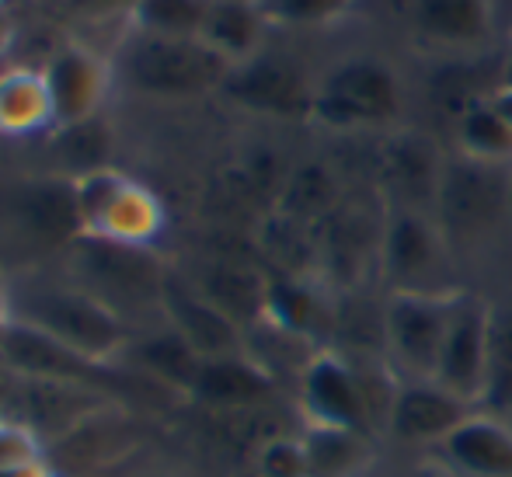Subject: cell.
Masks as SVG:
<instances>
[{
  "instance_id": "1",
  "label": "cell",
  "mask_w": 512,
  "mask_h": 477,
  "mask_svg": "<svg viewBox=\"0 0 512 477\" xmlns=\"http://www.w3.org/2000/svg\"><path fill=\"white\" fill-rule=\"evenodd\" d=\"M4 317L21 321L91 359L112 363L129 345L126 317L77 283H25L4 293Z\"/></svg>"
},
{
  "instance_id": "2",
  "label": "cell",
  "mask_w": 512,
  "mask_h": 477,
  "mask_svg": "<svg viewBox=\"0 0 512 477\" xmlns=\"http://www.w3.org/2000/svg\"><path fill=\"white\" fill-rule=\"evenodd\" d=\"M81 234L74 178H32L0 192V262H35Z\"/></svg>"
},
{
  "instance_id": "3",
  "label": "cell",
  "mask_w": 512,
  "mask_h": 477,
  "mask_svg": "<svg viewBox=\"0 0 512 477\" xmlns=\"http://www.w3.org/2000/svg\"><path fill=\"white\" fill-rule=\"evenodd\" d=\"M122 84L150 98H199L223 91L234 63L220 56L203 39L178 35H150L136 28L133 39L119 53Z\"/></svg>"
},
{
  "instance_id": "4",
  "label": "cell",
  "mask_w": 512,
  "mask_h": 477,
  "mask_svg": "<svg viewBox=\"0 0 512 477\" xmlns=\"http://www.w3.org/2000/svg\"><path fill=\"white\" fill-rule=\"evenodd\" d=\"M70 258H74V283L108 303L119 317H126L129 307L140 310L150 303L161 310L168 272L150 255V248L81 234L70 244Z\"/></svg>"
},
{
  "instance_id": "5",
  "label": "cell",
  "mask_w": 512,
  "mask_h": 477,
  "mask_svg": "<svg viewBox=\"0 0 512 477\" xmlns=\"http://www.w3.org/2000/svg\"><path fill=\"white\" fill-rule=\"evenodd\" d=\"M0 356L11 370L25 373V377H39L49 383H67V387H91V390H108L115 397L136 394V387H150L147 373L129 380L122 370H115L105 359H91L84 352L70 349V345L56 342V338L42 335V331L28 328L21 321L4 317L0 321Z\"/></svg>"
},
{
  "instance_id": "6",
  "label": "cell",
  "mask_w": 512,
  "mask_h": 477,
  "mask_svg": "<svg viewBox=\"0 0 512 477\" xmlns=\"http://www.w3.org/2000/svg\"><path fill=\"white\" fill-rule=\"evenodd\" d=\"M464 289H394L384 307V345L401 380H432Z\"/></svg>"
},
{
  "instance_id": "7",
  "label": "cell",
  "mask_w": 512,
  "mask_h": 477,
  "mask_svg": "<svg viewBox=\"0 0 512 477\" xmlns=\"http://www.w3.org/2000/svg\"><path fill=\"white\" fill-rule=\"evenodd\" d=\"M512 164L478 161L460 154L439 168L436 209L450 241H478L509 216Z\"/></svg>"
},
{
  "instance_id": "8",
  "label": "cell",
  "mask_w": 512,
  "mask_h": 477,
  "mask_svg": "<svg viewBox=\"0 0 512 477\" xmlns=\"http://www.w3.org/2000/svg\"><path fill=\"white\" fill-rule=\"evenodd\" d=\"M401 112V81L384 60L356 56L335 63L317 81L314 119L331 129H363L394 122Z\"/></svg>"
},
{
  "instance_id": "9",
  "label": "cell",
  "mask_w": 512,
  "mask_h": 477,
  "mask_svg": "<svg viewBox=\"0 0 512 477\" xmlns=\"http://www.w3.org/2000/svg\"><path fill=\"white\" fill-rule=\"evenodd\" d=\"M74 189L77 209H81V227L88 237L147 248L164 223L161 202L154 199V192H147L122 171L98 168L84 178H74Z\"/></svg>"
},
{
  "instance_id": "10",
  "label": "cell",
  "mask_w": 512,
  "mask_h": 477,
  "mask_svg": "<svg viewBox=\"0 0 512 477\" xmlns=\"http://www.w3.org/2000/svg\"><path fill=\"white\" fill-rule=\"evenodd\" d=\"M300 404L307 425L321 429H352L370 436L373 401L363 383V373L338 352H317L300 373Z\"/></svg>"
},
{
  "instance_id": "11",
  "label": "cell",
  "mask_w": 512,
  "mask_h": 477,
  "mask_svg": "<svg viewBox=\"0 0 512 477\" xmlns=\"http://www.w3.org/2000/svg\"><path fill=\"white\" fill-rule=\"evenodd\" d=\"M314 91L317 84L307 81L304 67L276 53H255L251 60L237 63L223 84V95L230 101L283 119L314 115Z\"/></svg>"
},
{
  "instance_id": "12",
  "label": "cell",
  "mask_w": 512,
  "mask_h": 477,
  "mask_svg": "<svg viewBox=\"0 0 512 477\" xmlns=\"http://www.w3.org/2000/svg\"><path fill=\"white\" fill-rule=\"evenodd\" d=\"M488 338H492V307L478 296L460 293L432 380L464 401L481 404L488 383Z\"/></svg>"
},
{
  "instance_id": "13",
  "label": "cell",
  "mask_w": 512,
  "mask_h": 477,
  "mask_svg": "<svg viewBox=\"0 0 512 477\" xmlns=\"http://www.w3.org/2000/svg\"><path fill=\"white\" fill-rule=\"evenodd\" d=\"M478 411V404L464 401L436 380H401L391 401L387 425L405 443H443L457 425Z\"/></svg>"
},
{
  "instance_id": "14",
  "label": "cell",
  "mask_w": 512,
  "mask_h": 477,
  "mask_svg": "<svg viewBox=\"0 0 512 477\" xmlns=\"http://www.w3.org/2000/svg\"><path fill=\"white\" fill-rule=\"evenodd\" d=\"M161 314L168 317V328H175L203 359L234 356L244 352V331L234 317H227L209 296L199 293V286L182 283L178 276L164 279Z\"/></svg>"
},
{
  "instance_id": "15",
  "label": "cell",
  "mask_w": 512,
  "mask_h": 477,
  "mask_svg": "<svg viewBox=\"0 0 512 477\" xmlns=\"http://www.w3.org/2000/svg\"><path fill=\"white\" fill-rule=\"evenodd\" d=\"M53 108V129L77 126L98 115L108 88V67L84 46H63L42 70Z\"/></svg>"
},
{
  "instance_id": "16",
  "label": "cell",
  "mask_w": 512,
  "mask_h": 477,
  "mask_svg": "<svg viewBox=\"0 0 512 477\" xmlns=\"http://www.w3.org/2000/svg\"><path fill=\"white\" fill-rule=\"evenodd\" d=\"M443 262V237L415 209H401L384 230V272L394 289H436L429 283Z\"/></svg>"
},
{
  "instance_id": "17",
  "label": "cell",
  "mask_w": 512,
  "mask_h": 477,
  "mask_svg": "<svg viewBox=\"0 0 512 477\" xmlns=\"http://www.w3.org/2000/svg\"><path fill=\"white\" fill-rule=\"evenodd\" d=\"M189 397L209 408H255L276 397V377L248 349L234 356H213L203 359Z\"/></svg>"
},
{
  "instance_id": "18",
  "label": "cell",
  "mask_w": 512,
  "mask_h": 477,
  "mask_svg": "<svg viewBox=\"0 0 512 477\" xmlns=\"http://www.w3.org/2000/svg\"><path fill=\"white\" fill-rule=\"evenodd\" d=\"M439 450L467 477H512V429L492 411H474Z\"/></svg>"
},
{
  "instance_id": "19",
  "label": "cell",
  "mask_w": 512,
  "mask_h": 477,
  "mask_svg": "<svg viewBox=\"0 0 512 477\" xmlns=\"http://www.w3.org/2000/svg\"><path fill=\"white\" fill-rule=\"evenodd\" d=\"M415 28L446 49L481 46L492 35V0H415Z\"/></svg>"
},
{
  "instance_id": "20",
  "label": "cell",
  "mask_w": 512,
  "mask_h": 477,
  "mask_svg": "<svg viewBox=\"0 0 512 477\" xmlns=\"http://www.w3.org/2000/svg\"><path fill=\"white\" fill-rule=\"evenodd\" d=\"M265 32V14L258 11L255 0H213L203 21L199 39L213 46L230 63H244L258 53Z\"/></svg>"
},
{
  "instance_id": "21",
  "label": "cell",
  "mask_w": 512,
  "mask_h": 477,
  "mask_svg": "<svg viewBox=\"0 0 512 477\" xmlns=\"http://www.w3.org/2000/svg\"><path fill=\"white\" fill-rule=\"evenodd\" d=\"M133 359L140 373L157 380L164 390H178L185 397H189L199 366H203V356L175 328L154 331V335L133 342Z\"/></svg>"
},
{
  "instance_id": "22",
  "label": "cell",
  "mask_w": 512,
  "mask_h": 477,
  "mask_svg": "<svg viewBox=\"0 0 512 477\" xmlns=\"http://www.w3.org/2000/svg\"><path fill=\"white\" fill-rule=\"evenodd\" d=\"M53 126V108L42 70H7L0 74V133H39Z\"/></svg>"
},
{
  "instance_id": "23",
  "label": "cell",
  "mask_w": 512,
  "mask_h": 477,
  "mask_svg": "<svg viewBox=\"0 0 512 477\" xmlns=\"http://www.w3.org/2000/svg\"><path fill=\"white\" fill-rule=\"evenodd\" d=\"M265 289H269L265 279H258L248 269H237V265H213L199 279V293L209 296L241 328L244 324H258L265 317Z\"/></svg>"
},
{
  "instance_id": "24",
  "label": "cell",
  "mask_w": 512,
  "mask_h": 477,
  "mask_svg": "<svg viewBox=\"0 0 512 477\" xmlns=\"http://www.w3.org/2000/svg\"><path fill=\"white\" fill-rule=\"evenodd\" d=\"M307 477H352L370 460V436L352 429L307 425Z\"/></svg>"
},
{
  "instance_id": "25",
  "label": "cell",
  "mask_w": 512,
  "mask_h": 477,
  "mask_svg": "<svg viewBox=\"0 0 512 477\" xmlns=\"http://www.w3.org/2000/svg\"><path fill=\"white\" fill-rule=\"evenodd\" d=\"M279 328L293 331V335L314 342L317 328L324 321V307L317 300V293L300 279H272L265 289V317Z\"/></svg>"
},
{
  "instance_id": "26",
  "label": "cell",
  "mask_w": 512,
  "mask_h": 477,
  "mask_svg": "<svg viewBox=\"0 0 512 477\" xmlns=\"http://www.w3.org/2000/svg\"><path fill=\"white\" fill-rule=\"evenodd\" d=\"M457 136H460V150H464L467 157L512 164V126L495 112L488 98H481L464 108Z\"/></svg>"
},
{
  "instance_id": "27",
  "label": "cell",
  "mask_w": 512,
  "mask_h": 477,
  "mask_svg": "<svg viewBox=\"0 0 512 477\" xmlns=\"http://www.w3.org/2000/svg\"><path fill=\"white\" fill-rule=\"evenodd\" d=\"M209 4H213V0H140V4L133 7V18L140 32L199 39Z\"/></svg>"
},
{
  "instance_id": "28",
  "label": "cell",
  "mask_w": 512,
  "mask_h": 477,
  "mask_svg": "<svg viewBox=\"0 0 512 477\" xmlns=\"http://www.w3.org/2000/svg\"><path fill=\"white\" fill-rule=\"evenodd\" d=\"M488 411L512 408V310H492V338H488V383H485Z\"/></svg>"
},
{
  "instance_id": "29",
  "label": "cell",
  "mask_w": 512,
  "mask_h": 477,
  "mask_svg": "<svg viewBox=\"0 0 512 477\" xmlns=\"http://www.w3.org/2000/svg\"><path fill=\"white\" fill-rule=\"evenodd\" d=\"M60 133V157L70 164V178H84L98 168H108V129L95 119L77 122V126H63L56 129Z\"/></svg>"
},
{
  "instance_id": "30",
  "label": "cell",
  "mask_w": 512,
  "mask_h": 477,
  "mask_svg": "<svg viewBox=\"0 0 512 477\" xmlns=\"http://www.w3.org/2000/svg\"><path fill=\"white\" fill-rule=\"evenodd\" d=\"M265 21L279 25H324L349 7V0H255Z\"/></svg>"
},
{
  "instance_id": "31",
  "label": "cell",
  "mask_w": 512,
  "mask_h": 477,
  "mask_svg": "<svg viewBox=\"0 0 512 477\" xmlns=\"http://www.w3.org/2000/svg\"><path fill=\"white\" fill-rule=\"evenodd\" d=\"M255 471L265 477H307V450L304 439H272L262 446Z\"/></svg>"
},
{
  "instance_id": "32",
  "label": "cell",
  "mask_w": 512,
  "mask_h": 477,
  "mask_svg": "<svg viewBox=\"0 0 512 477\" xmlns=\"http://www.w3.org/2000/svg\"><path fill=\"white\" fill-rule=\"evenodd\" d=\"M25 464H42L39 439L25 425L0 422V471H11V467H25Z\"/></svg>"
},
{
  "instance_id": "33",
  "label": "cell",
  "mask_w": 512,
  "mask_h": 477,
  "mask_svg": "<svg viewBox=\"0 0 512 477\" xmlns=\"http://www.w3.org/2000/svg\"><path fill=\"white\" fill-rule=\"evenodd\" d=\"M140 0H70V7L81 14H112V11H133Z\"/></svg>"
},
{
  "instance_id": "34",
  "label": "cell",
  "mask_w": 512,
  "mask_h": 477,
  "mask_svg": "<svg viewBox=\"0 0 512 477\" xmlns=\"http://www.w3.org/2000/svg\"><path fill=\"white\" fill-rule=\"evenodd\" d=\"M488 101H492V108L502 115V119L512 126V88H495L492 95H488Z\"/></svg>"
},
{
  "instance_id": "35",
  "label": "cell",
  "mask_w": 512,
  "mask_h": 477,
  "mask_svg": "<svg viewBox=\"0 0 512 477\" xmlns=\"http://www.w3.org/2000/svg\"><path fill=\"white\" fill-rule=\"evenodd\" d=\"M0 477H49V471L42 464H25V467H11V471H0Z\"/></svg>"
},
{
  "instance_id": "36",
  "label": "cell",
  "mask_w": 512,
  "mask_h": 477,
  "mask_svg": "<svg viewBox=\"0 0 512 477\" xmlns=\"http://www.w3.org/2000/svg\"><path fill=\"white\" fill-rule=\"evenodd\" d=\"M11 39H14V25H11V18L0 11V56H4L7 46H11Z\"/></svg>"
},
{
  "instance_id": "37",
  "label": "cell",
  "mask_w": 512,
  "mask_h": 477,
  "mask_svg": "<svg viewBox=\"0 0 512 477\" xmlns=\"http://www.w3.org/2000/svg\"><path fill=\"white\" fill-rule=\"evenodd\" d=\"M499 88H512V53H509L506 67H502V81H499Z\"/></svg>"
},
{
  "instance_id": "38",
  "label": "cell",
  "mask_w": 512,
  "mask_h": 477,
  "mask_svg": "<svg viewBox=\"0 0 512 477\" xmlns=\"http://www.w3.org/2000/svg\"><path fill=\"white\" fill-rule=\"evenodd\" d=\"M509 220H512V171H509Z\"/></svg>"
},
{
  "instance_id": "39",
  "label": "cell",
  "mask_w": 512,
  "mask_h": 477,
  "mask_svg": "<svg viewBox=\"0 0 512 477\" xmlns=\"http://www.w3.org/2000/svg\"><path fill=\"white\" fill-rule=\"evenodd\" d=\"M241 477H265V474H258L255 467H251V471H248V474H241Z\"/></svg>"
},
{
  "instance_id": "40",
  "label": "cell",
  "mask_w": 512,
  "mask_h": 477,
  "mask_svg": "<svg viewBox=\"0 0 512 477\" xmlns=\"http://www.w3.org/2000/svg\"><path fill=\"white\" fill-rule=\"evenodd\" d=\"M0 321H4V293H0Z\"/></svg>"
},
{
  "instance_id": "41",
  "label": "cell",
  "mask_w": 512,
  "mask_h": 477,
  "mask_svg": "<svg viewBox=\"0 0 512 477\" xmlns=\"http://www.w3.org/2000/svg\"><path fill=\"white\" fill-rule=\"evenodd\" d=\"M143 477H168V474H143Z\"/></svg>"
}]
</instances>
